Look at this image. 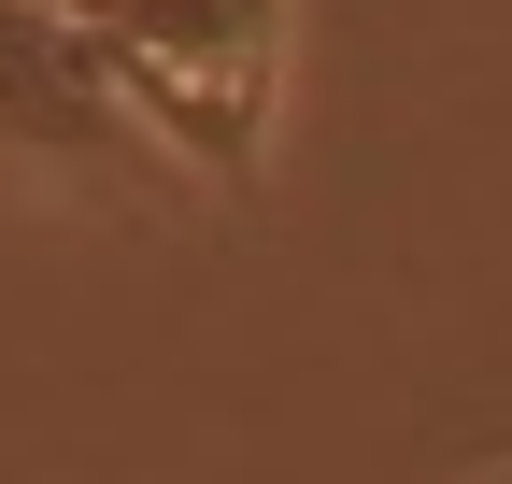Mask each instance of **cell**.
I'll list each match as a JSON object with an SVG mask.
<instances>
[{"label": "cell", "instance_id": "7a4b0ae2", "mask_svg": "<svg viewBox=\"0 0 512 484\" xmlns=\"http://www.w3.org/2000/svg\"><path fill=\"white\" fill-rule=\"evenodd\" d=\"M0 186L100 200V214H143V200L185 186V171L128 129V100H114L100 57H86L72 0H0Z\"/></svg>", "mask_w": 512, "mask_h": 484}, {"label": "cell", "instance_id": "6da1fadb", "mask_svg": "<svg viewBox=\"0 0 512 484\" xmlns=\"http://www.w3.org/2000/svg\"><path fill=\"white\" fill-rule=\"evenodd\" d=\"M72 29L114 72L128 129L185 186L256 200L271 129H285V29H299V0H72Z\"/></svg>", "mask_w": 512, "mask_h": 484}]
</instances>
